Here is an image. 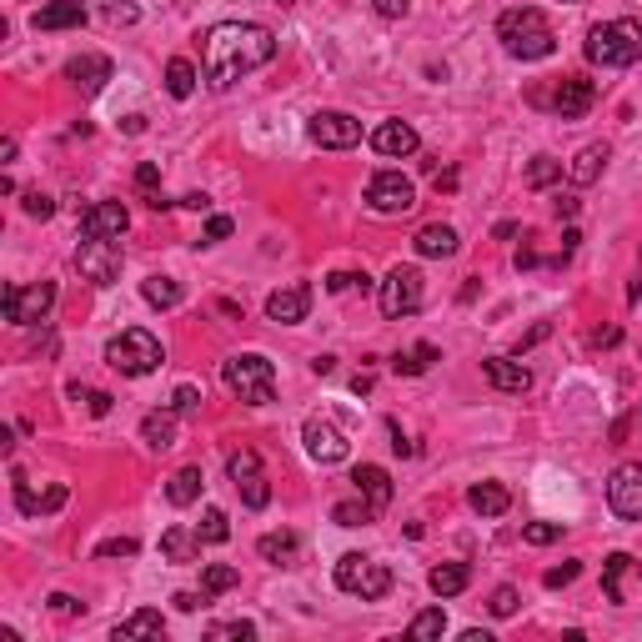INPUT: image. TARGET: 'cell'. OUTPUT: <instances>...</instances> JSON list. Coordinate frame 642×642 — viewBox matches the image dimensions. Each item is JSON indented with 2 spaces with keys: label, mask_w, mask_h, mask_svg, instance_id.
Here are the masks:
<instances>
[{
  "label": "cell",
  "mask_w": 642,
  "mask_h": 642,
  "mask_svg": "<svg viewBox=\"0 0 642 642\" xmlns=\"http://www.w3.org/2000/svg\"><path fill=\"white\" fill-rule=\"evenodd\" d=\"M271 56H276V36L266 26H256V21H221V26L206 31L201 66H206L211 86H236L241 76L261 71Z\"/></svg>",
  "instance_id": "cell-1"
},
{
  "label": "cell",
  "mask_w": 642,
  "mask_h": 642,
  "mask_svg": "<svg viewBox=\"0 0 642 642\" xmlns=\"http://www.w3.org/2000/svg\"><path fill=\"white\" fill-rule=\"evenodd\" d=\"M497 41L512 61H547L557 51V31L547 26V16L537 6H512L497 16Z\"/></svg>",
  "instance_id": "cell-2"
},
{
  "label": "cell",
  "mask_w": 642,
  "mask_h": 642,
  "mask_svg": "<svg viewBox=\"0 0 642 642\" xmlns=\"http://www.w3.org/2000/svg\"><path fill=\"white\" fill-rule=\"evenodd\" d=\"M221 382L231 397H241L246 407H266L276 397V367L261 357V352H241V357H226L221 362Z\"/></svg>",
  "instance_id": "cell-3"
},
{
  "label": "cell",
  "mask_w": 642,
  "mask_h": 642,
  "mask_svg": "<svg viewBox=\"0 0 642 642\" xmlns=\"http://www.w3.org/2000/svg\"><path fill=\"white\" fill-rule=\"evenodd\" d=\"M587 61L592 66H637L642 61V26L637 21H607L587 31Z\"/></svg>",
  "instance_id": "cell-4"
},
{
  "label": "cell",
  "mask_w": 642,
  "mask_h": 642,
  "mask_svg": "<svg viewBox=\"0 0 642 642\" xmlns=\"http://www.w3.org/2000/svg\"><path fill=\"white\" fill-rule=\"evenodd\" d=\"M161 342L146 332V327H126L121 337H111L106 342V362L121 372V377H151L156 367H161Z\"/></svg>",
  "instance_id": "cell-5"
},
{
  "label": "cell",
  "mask_w": 642,
  "mask_h": 642,
  "mask_svg": "<svg viewBox=\"0 0 642 642\" xmlns=\"http://www.w3.org/2000/svg\"><path fill=\"white\" fill-rule=\"evenodd\" d=\"M337 587H342V592H352V597H362V602H377V597H387V592H392V567H387V562H377V557L347 552V557L337 562Z\"/></svg>",
  "instance_id": "cell-6"
},
{
  "label": "cell",
  "mask_w": 642,
  "mask_h": 642,
  "mask_svg": "<svg viewBox=\"0 0 642 642\" xmlns=\"http://www.w3.org/2000/svg\"><path fill=\"white\" fill-rule=\"evenodd\" d=\"M121 266H126V251H121L116 236H86V241L76 246V271H81L91 286H111V281L121 276Z\"/></svg>",
  "instance_id": "cell-7"
},
{
  "label": "cell",
  "mask_w": 642,
  "mask_h": 642,
  "mask_svg": "<svg viewBox=\"0 0 642 642\" xmlns=\"http://www.w3.org/2000/svg\"><path fill=\"white\" fill-rule=\"evenodd\" d=\"M56 306V281H31V286H6V321H16V327H36V321H46Z\"/></svg>",
  "instance_id": "cell-8"
},
{
  "label": "cell",
  "mask_w": 642,
  "mask_h": 642,
  "mask_svg": "<svg viewBox=\"0 0 642 642\" xmlns=\"http://www.w3.org/2000/svg\"><path fill=\"white\" fill-rule=\"evenodd\" d=\"M377 296H382V316H392V321L422 311V296H427V291H422V271H417V266H392Z\"/></svg>",
  "instance_id": "cell-9"
},
{
  "label": "cell",
  "mask_w": 642,
  "mask_h": 642,
  "mask_svg": "<svg viewBox=\"0 0 642 642\" xmlns=\"http://www.w3.org/2000/svg\"><path fill=\"white\" fill-rule=\"evenodd\" d=\"M367 206L382 211V216H402V211L417 206V186H412L402 171H377V176L367 181Z\"/></svg>",
  "instance_id": "cell-10"
},
{
  "label": "cell",
  "mask_w": 642,
  "mask_h": 642,
  "mask_svg": "<svg viewBox=\"0 0 642 642\" xmlns=\"http://www.w3.org/2000/svg\"><path fill=\"white\" fill-rule=\"evenodd\" d=\"M607 507L622 522H642V462H622L607 477Z\"/></svg>",
  "instance_id": "cell-11"
},
{
  "label": "cell",
  "mask_w": 642,
  "mask_h": 642,
  "mask_svg": "<svg viewBox=\"0 0 642 642\" xmlns=\"http://www.w3.org/2000/svg\"><path fill=\"white\" fill-rule=\"evenodd\" d=\"M306 136H311L321 151H347V146L362 141V121L347 116V111H316V116L306 121Z\"/></svg>",
  "instance_id": "cell-12"
},
{
  "label": "cell",
  "mask_w": 642,
  "mask_h": 642,
  "mask_svg": "<svg viewBox=\"0 0 642 642\" xmlns=\"http://www.w3.org/2000/svg\"><path fill=\"white\" fill-rule=\"evenodd\" d=\"M301 442H306V452H311L316 462H342V457L352 452L347 432H342L332 417H306V427H301Z\"/></svg>",
  "instance_id": "cell-13"
},
{
  "label": "cell",
  "mask_w": 642,
  "mask_h": 642,
  "mask_svg": "<svg viewBox=\"0 0 642 642\" xmlns=\"http://www.w3.org/2000/svg\"><path fill=\"white\" fill-rule=\"evenodd\" d=\"M592 101H597V86H592L587 76H562L557 91H552V111H557L562 121H582V116L592 111Z\"/></svg>",
  "instance_id": "cell-14"
},
{
  "label": "cell",
  "mask_w": 642,
  "mask_h": 642,
  "mask_svg": "<svg viewBox=\"0 0 642 642\" xmlns=\"http://www.w3.org/2000/svg\"><path fill=\"white\" fill-rule=\"evenodd\" d=\"M126 226H131V216H126L121 201H96V206L81 211V236H116L121 241Z\"/></svg>",
  "instance_id": "cell-15"
},
{
  "label": "cell",
  "mask_w": 642,
  "mask_h": 642,
  "mask_svg": "<svg viewBox=\"0 0 642 642\" xmlns=\"http://www.w3.org/2000/svg\"><path fill=\"white\" fill-rule=\"evenodd\" d=\"M306 311H311V286H301V281L266 296V316L281 321V327H296V321H306Z\"/></svg>",
  "instance_id": "cell-16"
},
{
  "label": "cell",
  "mask_w": 642,
  "mask_h": 642,
  "mask_svg": "<svg viewBox=\"0 0 642 642\" xmlns=\"http://www.w3.org/2000/svg\"><path fill=\"white\" fill-rule=\"evenodd\" d=\"M417 146H422V136H417L407 121H382V126L372 131V151L387 156V161H402V156H412Z\"/></svg>",
  "instance_id": "cell-17"
},
{
  "label": "cell",
  "mask_w": 642,
  "mask_h": 642,
  "mask_svg": "<svg viewBox=\"0 0 642 642\" xmlns=\"http://www.w3.org/2000/svg\"><path fill=\"white\" fill-rule=\"evenodd\" d=\"M352 482H357V497L382 517L387 507H392V477H387V467H377V462H362L357 472H352Z\"/></svg>",
  "instance_id": "cell-18"
},
{
  "label": "cell",
  "mask_w": 642,
  "mask_h": 642,
  "mask_svg": "<svg viewBox=\"0 0 642 642\" xmlns=\"http://www.w3.org/2000/svg\"><path fill=\"white\" fill-rule=\"evenodd\" d=\"M66 81H76L81 96H96V91L111 81V61H106V56H91V51H86V56H71V61H66Z\"/></svg>",
  "instance_id": "cell-19"
},
{
  "label": "cell",
  "mask_w": 642,
  "mask_h": 642,
  "mask_svg": "<svg viewBox=\"0 0 642 642\" xmlns=\"http://www.w3.org/2000/svg\"><path fill=\"white\" fill-rule=\"evenodd\" d=\"M482 377H487L497 392H517V397L532 387V372H527L522 362H512V357H487V362H482Z\"/></svg>",
  "instance_id": "cell-20"
},
{
  "label": "cell",
  "mask_w": 642,
  "mask_h": 642,
  "mask_svg": "<svg viewBox=\"0 0 642 642\" xmlns=\"http://www.w3.org/2000/svg\"><path fill=\"white\" fill-rule=\"evenodd\" d=\"M31 26H36V31H71V26H86V6H81V0H51V6L36 11Z\"/></svg>",
  "instance_id": "cell-21"
},
{
  "label": "cell",
  "mask_w": 642,
  "mask_h": 642,
  "mask_svg": "<svg viewBox=\"0 0 642 642\" xmlns=\"http://www.w3.org/2000/svg\"><path fill=\"white\" fill-rule=\"evenodd\" d=\"M201 532H191V527H166L161 532V557L166 562H196L201 557Z\"/></svg>",
  "instance_id": "cell-22"
},
{
  "label": "cell",
  "mask_w": 642,
  "mask_h": 642,
  "mask_svg": "<svg viewBox=\"0 0 642 642\" xmlns=\"http://www.w3.org/2000/svg\"><path fill=\"white\" fill-rule=\"evenodd\" d=\"M602 166H607V146H602V141H592V146H582V151L572 156L567 181H572V186H592V181L602 176Z\"/></svg>",
  "instance_id": "cell-23"
},
{
  "label": "cell",
  "mask_w": 642,
  "mask_h": 642,
  "mask_svg": "<svg viewBox=\"0 0 642 642\" xmlns=\"http://www.w3.org/2000/svg\"><path fill=\"white\" fill-rule=\"evenodd\" d=\"M412 246H417V256H457V231L452 226H442V221H432V226H422L417 236H412Z\"/></svg>",
  "instance_id": "cell-24"
},
{
  "label": "cell",
  "mask_w": 642,
  "mask_h": 642,
  "mask_svg": "<svg viewBox=\"0 0 642 642\" xmlns=\"http://www.w3.org/2000/svg\"><path fill=\"white\" fill-rule=\"evenodd\" d=\"M467 507H472L477 517H502V512L512 507V497H507L502 482H477V487L467 492Z\"/></svg>",
  "instance_id": "cell-25"
},
{
  "label": "cell",
  "mask_w": 642,
  "mask_h": 642,
  "mask_svg": "<svg viewBox=\"0 0 642 642\" xmlns=\"http://www.w3.org/2000/svg\"><path fill=\"white\" fill-rule=\"evenodd\" d=\"M256 552H261L266 562H276V567H296V557H301V537H296V532H266V537L256 542Z\"/></svg>",
  "instance_id": "cell-26"
},
{
  "label": "cell",
  "mask_w": 642,
  "mask_h": 642,
  "mask_svg": "<svg viewBox=\"0 0 642 642\" xmlns=\"http://www.w3.org/2000/svg\"><path fill=\"white\" fill-rule=\"evenodd\" d=\"M467 582H472V567L467 562H442V567L427 572V587L437 597H457V592H467Z\"/></svg>",
  "instance_id": "cell-27"
},
{
  "label": "cell",
  "mask_w": 642,
  "mask_h": 642,
  "mask_svg": "<svg viewBox=\"0 0 642 642\" xmlns=\"http://www.w3.org/2000/svg\"><path fill=\"white\" fill-rule=\"evenodd\" d=\"M126 637H166V617L156 607H141L126 622H116V642H126Z\"/></svg>",
  "instance_id": "cell-28"
},
{
  "label": "cell",
  "mask_w": 642,
  "mask_h": 642,
  "mask_svg": "<svg viewBox=\"0 0 642 642\" xmlns=\"http://www.w3.org/2000/svg\"><path fill=\"white\" fill-rule=\"evenodd\" d=\"M176 417H181V412H146V422H141L146 447H156V452L176 447Z\"/></svg>",
  "instance_id": "cell-29"
},
{
  "label": "cell",
  "mask_w": 642,
  "mask_h": 642,
  "mask_svg": "<svg viewBox=\"0 0 642 642\" xmlns=\"http://www.w3.org/2000/svg\"><path fill=\"white\" fill-rule=\"evenodd\" d=\"M627 572H632V557H627V552H612V557L602 562V592H607V602H617V607L627 602V592H622V577H627Z\"/></svg>",
  "instance_id": "cell-30"
},
{
  "label": "cell",
  "mask_w": 642,
  "mask_h": 642,
  "mask_svg": "<svg viewBox=\"0 0 642 642\" xmlns=\"http://www.w3.org/2000/svg\"><path fill=\"white\" fill-rule=\"evenodd\" d=\"M141 296L151 301V306H161V311H171V306H181V281H171V276H146L141 281Z\"/></svg>",
  "instance_id": "cell-31"
},
{
  "label": "cell",
  "mask_w": 642,
  "mask_h": 642,
  "mask_svg": "<svg viewBox=\"0 0 642 642\" xmlns=\"http://www.w3.org/2000/svg\"><path fill=\"white\" fill-rule=\"evenodd\" d=\"M432 362H437V347H432V342H417L412 352H397V357H392V372H397V377H422Z\"/></svg>",
  "instance_id": "cell-32"
},
{
  "label": "cell",
  "mask_w": 642,
  "mask_h": 642,
  "mask_svg": "<svg viewBox=\"0 0 642 642\" xmlns=\"http://www.w3.org/2000/svg\"><path fill=\"white\" fill-rule=\"evenodd\" d=\"M201 482H206V477H201V467H181V472L171 477V487H166V497H171L176 507H191V502L201 497Z\"/></svg>",
  "instance_id": "cell-33"
},
{
  "label": "cell",
  "mask_w": 642,
  "mask_h": 642,
  "mask_svg": "<svg viewBox=\"0 0 642 642\" xmlns=\"http://www.w3.org/2000/svg\"><path fill=\"white\" fill-rule=\"evenodd\" d=\"M241 582V572L236 567H226V562H211V567H201V597L211 602V597H221V592H231Z\"/></svg>",
  "instance_id": "cell-34"
},
{
  "label": "cell",
  "mask_w": 642,
  "mask_h": 642,
  "mask_svg": "<svg viewBox=\"0 0 642 642\" xmlns=\"http://www.w3.org/2000/svg\"><path fill=\"white\" fill-rule=\"evenodd\" d=\"M166 91H171L176 101H186V96L196 91V66H191L186 56H171V66H166Z\"/></svg>",
  "instance_id": "cell-35"
},
{
  "label": "cell",
  "mask_w": 642,
  "mask_h": 642,
  "mask_svg": "<svg viewBox=\"0 0 642 642\" xmlns=\"http://www.w3.org/2000/svg\"><path fill=\"white\" fill-rule=\"evenodd\" d=\"M552 181H562V161H552V156H532V166H527V186H532V191H547Z\"/></svg>",
  "instance_id": "cell-36"
},
{
  "label": "cell",
  "mask_w": 642,
  "mask_h": 642,
  "mask_svg": "<svg viewBox=\"0 0 642 642\" xmlns=\"http://www.w3.org/2000/svg\"><path fill=\"white\" fill-rule=\"evenodd\" d=\"M332 522H337V527H367V522H377V512L357 497V502H337V507H332Z\"/></svg>",
  "instance_id": "cell-37"
},
{
  "label": "cell",
  "mask_w": 642,
  "mask_h": 642,
  "mask_svg": "<svg viewBox=\"0 0 642 642\" xmlns=\"http://www.w3.org/2000/svg\"><path fill=\"white\" fill-rule=\"evenodd\" d=\"M206 637H211V642H251V637H256V622H246V617H231V622H216Z\"/></svg>",
  "instance_id": "cell-38"
},
{
  "label": "cell",
  "mask_w": 642,
  "mask_h": 642,
  "mask_svg": "<svg viewBox=\"0 0 642 642\" xmlns=\"http://www.w3.org/2000/svg\"><path fill=\"white\" fill-rule=\"evenodd\" d=\"M256 472H261V457H256L251 447H241V452L226 457V477H231V482H246V477H256Z\"/></svg>",
  "instance_id": "cell-39"
},
{
  "label": "cell",
  "mask_w": 642,
  "mask_h": 642,
  "mask_svg": "<svg viewBox=\"0 0 642 642\" xmlns=\"http://www.w3.org/2000/svg\"><path fill=\"white\" fill-rule=\"evenodd\" d=\"M236 492H241V502H246L251 512H261V507L271 502V487H266V472H256V477H246V482H236Z\"/></svg>",
  "instance_id": "cell-40"
},
{
  "label": "cell",
  "mask_w": 642,
  "mask_h": 642,
  "mask_svg": "<svg viewBox=\"0 0 642 642\" xmlns=\"http://www.w3.org/2000/svg\"><path fill=\"white\" fill-rule=\"evenodd\" d=\"M407 632H412V637H442V632H447V612H442V607H427V612L412 617Z\"/></svg>",
  "instance_id": "cell-41"
},
{
  "label": "cell",
  "mask_w": 642,
  "mask_h": 642,
  "mask_svg": "<svg viewBox=\"0 0 642 642\" xmlns=\"http://www.w3.org/2000/svg\"><path fill=\"white\" fill-rule=\"evenodd\" d=\"M201 537H206V542H226V537H231V522H226V512H221V507H206V517H201Z\"/></svg>",
  "instance_id": "cell-42"
},
{
  "label": "cell",
  "mask_w": 642,
  "mask_h": 642,
  "mask_svg": "<svg viewBox=\"0 0 642 642\" xmlns=\"http://www.w3.org/2000/svg\"><path fill=\"white\" fill-rule=\"evenodd\" d=\"M522 537H527L532 547H552V542L562 537V522H527V527H522Z\"/></svg>",
  "instance_id": "cell-43"
},
{
  "label": "cell",
  "mask_w": 642,
  "mask_h": 642,
  "mask_svg": "<svg viewBox=\"0 0 642 642\" xmlns=\"http://www.w3.org/2000/svg\"><path fill=\"white\" fill-rule=\"evenodd\" d=\"M21 206H26V216H36V221H51V216H56V201H51L46 191H26Z\"/></svg>",
  "instance_id": "cell-44"
},
{
  "label": "cell",
  "mask_w": 642,
  "mask_h": 642,
  "mask_svg": "<svg viewBox=\"0 0 642 642\" xmlns=\"http://www.w3.org/2000/svg\"><path fill=\"white\" fill-rule=\"evenodd\" d=\"M231 231H236V226H231V216H211V221H206V231H201V241H196V246H216V241H226V236H231Z\"/></svg>",
  "instance_id": "cell-45"
},
{
  "label": "cell",
  "mask_w": 642,
  "mask_h": 642,
  "mask_svg": "<svg viewBox=\"0 0 642 642\" xmlns=\"http://www.w3.org/2000/svg\"><path fill=\"white\" fill-rule=\"evenodd\" d=\"M71 397H76V402H86V407H91V417H106V412H111V392H86V387H71Z\"/></svg>",
  "instance_id": "cell-46"
},
{
  "label": "cell",
  "mask_w": 642,
  "mask_h": 642,
  "mask_svg": "<svg viewBox=\"0 0 642 642\" xmlns=\"http://www.w3.org/2000/svg\"><path fill=\"white\" fill-rule=\"evenodd\" d=\"M517 602H522V597H517V587H497L487 607H492V617H512V612H517Z\"/></svg>",
  "instance_id": "cell-47"
},
{
  "label": "cell",
  "mask_w": 642,
  "mask_h": 642,
  "mask_svg": "<svg viewBox=\"0 0 642 642\" xmlns=\"http://www.w3.org/2000/svg\"><path fill=\"white\" fill-rule=\"evenodd\" d=\"M352 286L367 291V271H332L327 276V291H352Z\"/></svg>",
  "instance_id": "cell-48"
},
{
  "label": "cell",
  "mask_w": 642,
  "mask_h": 642,
  "mask_svg": "<svg viewBox=\"0 0 642 642\" xmlns=\"http://www.w3.org/2000/svg\"><path fill=\"white\" fill-rule=\"evenodd\" d=\"M136 547H141L136 537H111V542L96 547V557H136Z\"/></svg>",
  "instance_id": "cell-49"
},
{
  "label": "cell",
  "mask_w": 642,
  "mask_h": 642,
  "mask_svg": "<svg viewBox=\"0 0 642 642\" xmlns=\"http://www.w3.org/2000/svg\"><path fill=\"white\" fill-rule=\"evenodd\" d=\"M577 572H582L577 562H562V567H547L542 582H547V587H567V582H577Z\"/></svg>",
  "instance_id": "cell-50"
},
{
  "label": "cell",
  "mask_w": 642,
  "mask_h": 642,
  "mask_svg": "<svg viewBox=\"0 0 642 642\" xmlns=\"http://www.w3.org/2000/svg\"><path fill=\"white\" fill-rule=\"evenodd\" d=\"M372 11H377L382 21H402V16L412 11V0H372Z\"/></svg>",
  "instance_id": "cell-51"
},
{
  "label": "cell",
  "mask_w": 642,
  "mask_h": 642,
  "mask_svg": "<svg viewBox=\"0 0 642 642\" xmlns=\"http://www.w3.org/2000/svg\"><path fill=\"white\" fill-rule=\"evenodd\" d=\"M196 407H201V392H196V387H176L171 412H196Z\"/></svg>",
  "instance_id": "cell-52"
},
{
  "label": "cell",
  "mask_w": 642,
  "mask_h": 642,
  "mask_svg": "<svg viewBox=\"0 0 642 642\" xmlns=\"http://www.w3.org/2000/svg\"><path fill=\"white\" fill-rule=\"evenodd\" d=\"M51 612H56V617H76V612H86V607H81L71 592H51Z\"/></svg>",
  "instance_id": "cell-53"
},
{
  "label": "cell",
  "mask_w": 642,
  "mask_h": 642,
  "mask_svg": "<svg viewBox=\"0 0 642 642\" xmlns=\"http://www.w3.org/2000/svg\"><path fill=\"white\" fill-rule=\"evenodd\" d=\"M156 181H161V171H156V161H141V166H136V186H141V191L151 196V191H156Z\"/></svg>",
  "instance_id": "cell-54"
},
{
  "label": "cell",
  "mask_w": 642,
  "mask_h": 642,
  "mask_svg": "<svg viewBox=\"0 0 642 642\" xmlns=\"http://www.w3.org/2000/svg\"><path fill=\"white\" fill-rule=\"evenodd\" d=\"M547 332H552V321H537V327H532V332H527V337L517 342V352H527V347H537V342H542Z\"/></svg>",
  "instance_id": "cell-55"
},
{
  "label": "cell",
  "mask_w": 642,
  "mask_h": 642,
  "mask_svg": "<svg viewBox=\"0 0 642 642\" xmlns=\"http://www.w3.org/2000/svg\"><path fill=\"white\" fill-rule=\"evenodd\" d=\"M171 602H176L181 612H196V607H206V597H201V592H176Z\"/></svg>",
  "instance_id": "cell-56"
},
{
  "label": "cell",
  "mask_w": 642,
  "mask_h": 642,
  "mask_svg": "<svg viewBox=\"0 0 642 642\" xmlns=\"http://www.w3.org/2000/svg\"><path fill=\"white\" fill-rule=\"evenodd\" d=\"M181 206L186 211H211V196L206 191H191V196H181Z\"/></svg>",
  "instance_id": "cell-57"
},
{
  "label": "cell",
  "mask_w": 642,
  "mask_h": 642,
  "mask_svg": "<svg viewBox=\"0 0 642 642\" xmlns=\"http://www.w3.org/2000/svg\"><path fill=\"white\" fill-rule=\"evenodd\" d=\"M111 21H116V26H131V21H136V6H111Z\"/></svg>",
  "instance_id": "cell-58"
},
{
  "label": "cell",
  "mask_w": 642,
  "mask_h": 642,
  "mask_svg": "<svg viewBox=\"0 0 642 642\" xmlns=\"http://www.w3.org/2000/svg\"><path fill=\"white\" fill-rule=\"evenodd\" d=\"M311 372H316V377H332V372H337V357H316Z\"/></svg>",
  "instance_id": "cell-59"
},
{
  "label": "cell",
  "mask_w": 642,
  "mask_h": 642,
  "mask_svg": "<svg viewBox=\"0 0 642 642\" xmlns=\"http://www.w3.org/2000/svg\"><path fill=\"white\" fill-rule=\"evenodd\" d=\"M617 337H622V332H617V327H607V332H597L592 342H597V347H617Z\"/></svg>",
  "instance_id": "cell-60"
},
{
  "label": "cell",
  "mask_w": 642,
  "mask_h": 642,
  "mask_svg": "<svg viewBox=\"0 0 642 642\" xmlns=\"http://www.w3.org/2000/svg\"><path fill=\"white\" fill-rule=\"evenodd\" d=\"M352 392H357V397H367V392H372V377H367V372H362V377H352Z\"/></svg>",
  "instance_id": "cell-61"
},
{
  "label": "cell",
  "mask_w": 642,
  "mask_h": 642,
  "mask_svg": "<svg viewBox=\"0 0 642 642\" xmlns=\"http://www.w3.org/2000/svg\"><path fill=\"white\" fill-rule=\"evenodd\" d=\"M276 6H296V0H276Z\"/></svg>",
  "instance_id": "cell-62"
},
{
  "label": "cell",
  "mask_w": 642,
  "mask_h": 642,
  "mask_svg": "<svg viewBox=\"0 0 642 642\" xmlns=\"http://www.w3.org/2000/svg\"><path fill=\"white\" fill-rule=\"evenodd\" d=\"M567 6H577V0H567Z\"/></svg>",
  "instance_id": "cell-63"
}]
</instances>
